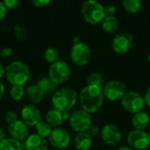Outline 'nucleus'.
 <instances>
[{
    "label": "nucleus",
    "instance_id": "f257e3e1",
    "mask_svg": "<svg viewBox=\"0 0 150 150\" xmlns=\"http://www.w3.org/2000/svg\"><path fill=\"white\" fill-rule=\"evenodd\" d=\"M104 98L102 88L88 84L80 91L78 95L82 109L90 114L96 113L101 109Z\"/></svg>",
    "mask_w": 150,
    "mask_h": 150
},
{
    "label": "nucleus",
    "instance_id": "f03ea898",
    "mask_svg": "<svg viewBox=\"0 0 150 150\" xmlns=\"http://www.w3.org/2000/svg\"><path fill=\"white\" fill-rule=\"evenodd\" d=\"M31 76L27 64L21 61H13L5 67V78L11 85L25 84Z\"/></svg>",
    "mask_w": 150,
    "mask_h": 150
},
{
    "label": "nucleus",
    "instance_id": "7ed1b4c3",
    "mask_svg": "<svg viewBox=\"0 0 150 150\" xmlns=\"http://www.w3.org/2000/svg\"><path fill=\"white\" fill-rule=\"evenodd\" d=\"M76 91L69 87L57 89L52 96L53 108L60 112H70L77 101Z\"/></svg>",
    "mask_w": 150,
    "mask_h": 150
},
{
    "label": "nucleus",
    "instance_id": "20e7f679",
    "mask_svg": "<svg viewBox=\"0 0 150 150\" xmlns=\"http://www.w3.org/2000/svg\"><path fill=\"white\" fill-rule=\"evenodd\" d=\"M81 12L83 19L91 25L101 24L105 17L104 6L96 0H88L82 5Z\"/></svg>",
    "mask_w": 150,
    "mask_h": 150
},
{
    "label": "nucleus",
    "instance_id": "39448f33",
    "mask_svg": "<svg viewBox=\"0 0 150 150\" xmlns=\"http://www.w3.org/2000/svg\"><path fill=\"white\" fill-rule=\"evenodd\" d=\"M70 67L64 61H57L50 64L48 68V77L57 85L67 82L70 76Z\"/></svg>",
    "mask_w": 150,
    "mask_h": 150
},
{
    "label": "nucleus",
    "instance_id": "423d86ee",
    "mask_svg": "<svg viewBox=\"0 0 150 150\" xmlns=\"http://www.w3.org/2000/svg\"><path fill=\"white\" fill-rule=\"evenodd\" d=\"M69 123L70 127L77 134L87 132L92 124L91 114L83 109L73 112L69 117Z\"/></svg>",
    "mask_w": 150,
    "mask_h": 150
},
{
    "label": "nucleus",
    "instance_id": "0eeeda50",
    "mask_svg": "<svg viewBox=\"0 0 150 150\" xmlns=\"http://www.w3.org/2000/svg\"><path fill=\"white\" fill-rule=\"evenodd\" d=\"M91 56V50L88 44L80 41L76 44H73L70 49L71 62L79 67L86 65Z\"/></svg>",
    "mask_w": 150,
    "mask_h": 150
},
{
    "label": "nucleus",
    "instance_id": "6e6552de",
    "mask_svg": "<svg viewBox=\"0 0 150 150\" xmlns=\"http://www.w3.org/2000/svg\"><path fill=\"white\" fill-rule=\"evenodd\" d=\"M123 108L131 113H138L144 111L145 102L143 96L136 91H127L121 99Z\"/></svg>",
    "mask_w": 150,
    "mask_h": 150
},
{
    "label": "nucleus",
    "instance_id": "1a4fd4ad",
    "mask_svg": "<svg viewBox=\"0 0 150 150\" xmlns=\"http://www.w3.org/2000/svg\"><path fill=\"white\" fill-rule=\"evenodd\" d=\"M102 90L104 97L111 101L122 99L127 92L125 83L119 80H111L105 83Z\"/></svg>",
    "mask_w": 150,
    "mask_h": 150
},
{
    "label": "nucleus",
    "instance_id": "9d476101",
    "mask_svg": "<svg viewBox=\"0 0 150 150\" xmlns=\"http://www.w3.org/2000/svg\"><path fill=\"white\" fill-rule=\"evenodd\" d=\"M128 146L137 150L146 149L150 145V140L148 133L143 130H132L128 133L127 138Z\"/></svg>",
    "mask_w": 150,
    "mask_h": 150
},
{
    "label": "nucleus",
    "instance_id": "9b49d317",
    "mask_svg": "<svg viewBox=\"0 0 150 150\" xmlns=\"http://www.w3.org/2000/svg\"><path fill=\"white\" fill-rule=\"evenodd\" d=\"M71 138L69 133L62 127L54 128L48 137V142L51 146L58 149H66L70 143Z\"/></svg>",
    "mask_w": 150,
    "mask_h": 150
},
{
    "label": "nucleus",
    "instance_id": "f8f14e48",
    "mask_svg": "<svg viewBox=\"0 0 150 150\" xmlns=\"http://www.w3.org/2000/svg\"><path fill=\"white\" fill-rule=\"evenodd\" d=\"M133 41L134 38L131 33L122 32L113 38L112 41V47L117 54H126L131 49Z\"/></svg>",
    "mask_w": 150,
    "mask_h": 150
},
{
    "label": "nucleus",
    "instance_id": "ddd939ff",
    "mask_svg": "<svg viewBox=\"0 0 150 150\" xmlns=\"http://www.w3.org/2000/svg\"><path fill=\"white\" fill-rule=\"evenodd\" d=\"M21 120L27 127H35L41 120L40 109L33 104L26 105L21 109Z\"/></svg>",
    "mask_w": 150,
    "mask_h": 150
},
{
    "label": "nucleus",
    "instance_id": "4468645a",
    "mask_svg": "<svg viewBox=\"0 0 150 150\" xmlns=\"http://www.w3.org/2000/svg\"><path fill=\"white\" fill-rule=\"evenodd\" d=\"M100 134L103 142L111 146L119 144L122 138L120 129L113 124H107L104 126Z\"/></svg>",
    "mask_w": 150,
    "mask_h": 150
},
{
    "label": "nucleus",
    "instance_id": "2eb2a0df",
    "mask_svg": "<svg viewBox=\"0 0 150 150\" xmlns=\"http://www.w3.org/2000/svg\"><path fill=\"white\" fill-rule=\"evenodd\" d=\"M8 133L11 138L19 142H25L29 136L28 127L21 120H18L16 122L9 125Z\"/></svg>",
    "mask_w": 150,
    "mask_h": 150
},
{
    "label": "nucleus",
    "instance_id": "dca6fc26",
    "mask_svg": "<svg viewBox=\"0 0 150 150\" xmlns=\"http://www.w3.org/2000/svg\"><path fill=\"white\" fill-rule=\"evenodd\" d=\"M25 146L26 150H47L48 142L38 134H31L25 141Z\"/></svg>",
    "mask_w": 150,
    "mask_h": 150
},
{
    "label": "nucleus",
    "instance_id": "f3484780",
    "mask_svg": "<svg viewBox=\"0 0 150 150\" xmlns=\"http://www.w3.org/2000/svg\"><path fill=\"white\" fill-rule=\"evenodd\" d=\"M74 146L77 150H89L92 146V137L86 132L78 133L74 138Z\"/></svg>",
    "mask_w": 150,
    "mask_h": 150
},
{
    "label": "nucleus",
    "instance_id": "a211bd4d",
    "mask_svg": "<svg viewBox=\"0 0 150 150\" xmlns=\"http://www.w3.org/2000/svg\"><path fill=\"white\" fill-rule=\"evenodd\" d=\"M36 84L40 89L44 96L46 95H53L57 91V84L54 83L48 76H42L38 79Z\"/></svg>",
    "mask_w": 150,
    "mask_h": 150
},
{
    "label": "nucleus",
    "instance_id": "6ab92c4d",
    "mask_svg": "<svg viewBox=\"0 0 150 150\" xmlns=\"http://www.w3.org/2000/svg\"><path fill=\"white\" fill-rule=\"evenodd\" d=\"M45 121L54 129V128H58L62 126L63 123V118L62 115V112L58 110L55 109H51L47 111L45 116Z\"/></svg>",
    "mask_w": 150,
    "mask_h": 150
},
{
    "label": "nucleus",
    "instance_id": "aec40b11",
    "mask_svg": "<svg viewBox=\"0 0 150 150\" xmlns=\"http://www.w3.org/2000/svg\"><path fill=\"white\" fill-rule=\"evenodd\" d=\"M149 115L144 111L134 114V117L132 119V124L136 130H144L149 127Z\"/></svg>",
    "mask_w": 150,
    "mask_h": 150
},
{
    "label": "nucleus",
    "instance_id": "412c9836",
    "mask_svg": "<svg viewBox=\"0 0 150 150\" xmlns=\"http://www.w3.org/2000/svg\"><path fill=\"white\" fill-rule=\"evenodd\" d=\"M25 96L33 104L40 103L45 97L36 83H32L25 89Z\"/></svg>",
    "mask_w": 150,
    "mask_h": 150
},
{
    "label": "nucleus",
    "instance_id": "4be33fe9",
    "mask_svg": "<svg viewBox=\"0 0 150 150\" xmlns=\"http://www.w3.org/2000/svg\"><path fill=\"white\" fill-rule=\"evenodd\" d=\"M102 28L105 32L109 33H115L119 28V21L115 16H105L103 19L102 23Z\"/></svg>",
    "mask_w": 150,
    "mask_h": 150
},
{
    "label": "nucleus",
    "instance_id": "5701e85b",
    "mask_svg": "<svg viewBox=\"0 0 150 150\" xmlns=\"http://www.w3.org/2000/svg\"><path fill=\"white\" fill-rule=\"evenodd\" d=\"M122 5L127 13L136 14L141 11L142 3L141 0H124L122 2Z\"/></svg>",
    "mask_w": 150,
    "mask_h": 150
},
{
    "label": "nucleus",
    "instance_id": "b1692460",
    "mask_svg": "<svg viewBox=\"0 0 150 150\" xmlns=\"http://www.w3.org/2000/svg\"><path fill=\"white\" fill-rule=\"evenodd\" d=\"M87 83L88 85L103 88V86L105 85V76L102 73L92 72L87 76Z\"/></svg>",
    "mask_w": 150,
    "mask_h": 150
},
{
    "label": "nucleus",
    "instance_id": "393cba45",
    "mask_svg": "<svg viewBox=\"0 0 150 150\" xmlns=\"http://www.w3.org/2000/svg\"><path fill=\"white\" fill-rule=\"evenodd\" d=\"M0 150H22V145L21 142L6 137L0 142Z\"/></svg>",
    "mask_w": 150,
    "mask_h": 150
},
{
    "label": "nucleus",
    "instance_id": "a878e982",
    "mask_svg": "<svg viewBox=\"0 0 150 150\" xmlns=\"http://www.w3.org/2000/svg\"><path fill=\"white\" fill-rule=\"evenodd\" d=\"M35 131H36V134H38L39 136L42 137V138H48L53 128L45 121V120H40L35 127Z\"/></svg>",
    "mask_w": 150,
    "mask_h": 150
},
{
    "label": "nucleus",
    "instance_id": "bb28decb",
    "mask_svg": "<svg viewBox=\"0 0 150 150\" xmlns=\"http://www.w3.org/2000/svg\"><path fill=\"white\" fill-rule=\"evenodd\" d=\"M59 56H60L59 51L54 47H48L46 48L44 52V58L50 64H53L57 61H59Z\"/></svg>",
    "mask_w": 150,
    "mask_h": 150
},
{
    "label": "nucleus",
    "instance_id": "cd10ccee",
    "mask_svg": "<svg viewBox=\"0 0 150 150\" xmlns=\"http://www.w3.org/2000/svg\"><path fill=\"white\" fill-rule=\"evenodd\" d=\"M25 95V90L20 85H12L10 90V97L14 101L21 100Z\"/></svg>",
    "mask_w": 150,
    "mask_h": 150
},
{
    "label": "nucleus",
    "instance_id": "c85d7f7f",
    "mask_svg": "<svg viewBox=\"0 0 150 150\" xmlns=\"http://www.w3.org/2000/svg\"><path fill=\"white\" fill-rule=\"evenodd\" d=\"M14 33H15V36L16 38L22 41V40H25L26 38H27V35H28V32H27V29L26 27L24 25H21V24H18L14 26Z\"/></svg>",
    "mask_w": 150,
    "mask_h": 150
},
{
    "label": "nucleus",
    "instance_id": "c756f323",
    "mask_svg": "<svg viewBox=\"0 0 150 150\" xmlns=\"http://www.w3.org/2000/svg\"><path fill=\"white\" fill-rule=\"evenodd\" d=\"M18 120V115L15 112L13 111H8L6 113H5V121L11 125L14 122H16Z\"/></svg>",
    "mask_w": 150,
    "mask_h": 150
},
{
    "label": "nucleus",
    "instance_id": "7c9ffc66",
    "mask_svg": "<svg viewBox=\"0 0 150 150\" xmlns=\"http://www.w3.org/2000/svg\"><path fill=\"white\" fill-rule=\"evenodd\" d=\"M3 4L7 10H14L18 6L19 1L18 0H4Z\"/></svg>",
    "mask_w": 150,
    "mask_h": 150
},
{
    "label": "nucleus",
    "instance_id": "2f4dec72",
    "mask_svg": "<svg viewBox=\"0 0 150 150\" xmlns=\"http://www.w3.org/2000/svg\"><path fill=\"white\" fill-rule=\"evenodd\" d=\"M104 11L105 16H114L116 12V7L112 4H108L106 6H104Z\"/></svg>",
    "mask_w": 150,
    "mask_h": 150
},
{
    "label": "nucleus",
    "instance_id": "473e14b6",
    "mask_svg": "<svg viewBox=\"0 0 150 150\" xmlns=\"http://www.w3.org/2000/svg\"><path fill=\"white\" fill-rule=\"evenodd\" d=\"M12 54H13V48L11 47H5L2 48L0 51V55L4 58L10 57Z\"/></svg>",
    "mask_w": 150,
    "mask_h": 150
},
{
    "label": "nucleus",
    "instance_id": "72a5a7b5",
    "mask_svg": "<svg viewBox=\"0 0 150 150\" xmlns=\"http://www.w3.org/2000/svg\"><path fill=\"white\" fill-rule=\"evenodd\" d=\"M32 4L37 8H43L48 5L50 4V1L49 0H33Z\"/></svg>",
    "mask_w": 150,
    "mask_h": 150
},
{
    "label": "nucleus",
    "instance_id": "f704fd0d",
    "mask_svg": "<svg viewBox=\"0 0 150 150\" xmlns=\"http://www.w3.org/2000/svg\"><path fill=\"white\" fill-rule=\"evenodd\" d=\"M98 132H99V128H98V126H96V125L91 124V126L89 127V129L87 130V132H86V133H87L90 136L93 137V136H96V135L98 134Z\"/></svg>",
    "mask_w": 150,
    "mask_h": 150
},
{
    "label": "nucleus",
    "instance_id": "c9c22d12",
    "mask_svg": "<svg viewBox=\"0 0 150 150\" xmlns=\"http://www.w3.org/2000/svg\"><path fill=\"white\" fill-rule=\"evenodd\" d=\"M143 98H144L145 105L150 107V88H149V89L146 91V92H145V94H144V96H143Z\"/></svg>",
    "mask_w": 150,
    "mask_h": 150
},
{
    "label": "nucleus",
    "instance_id": "e433bc0d",
    "mask_svg": "<svg viewBox=\"0 0 150 150\" xmlns=\"http://www.w3.org/2000/svg\"><path fill=\"white\" fill-rule=\"evenodd\" d=\"M6 11H7V9L4 5L3 2H0V20L3 19L6 16Z\"/></svg>",
    "mask_w": 150,
    "mask_h": 150
},
{
    "label": "nucleus",
    "instance_id": "4c0bfd02",
    "mask_svg": "<svg viewBox=\"0 0 150 150\" xmlns=\"http://www.w3.org/2000/svg\"><path fill=\"white\" fill-rule=\"evenodd\" d=\"M4 95V85L0 80V100L3 98Z\"/></svg>",
    "mask_w": 150,
    "mask_h": 150
},
{
    "label": "nucleus",
    "instance_id": "58836bf2",
    "mask_svg": "<svg viewBox=\"0 0 150 150\" xmlns=\"http://www.w3.org/2000/svg\"><path fill=\"white\" fill-rule=\"evenodd\" d=\"M4 76H5V67H4L0 63V79L3 78Z\"/></svg>",
    "mask_w": 150,
    "mask_h": 150
},
{
    "label": "nucleus",
    "instance_id": "ea45409f",
    "mask_svg": "<svg viewBox=\"0 0 150 150\" xmlns=\"http://www.w3.org/2000/svg\"><path fill=\"white\" fill-rule=\"evenodd\" d=\"M5 138H6L5 132L4 131V129H3V128H1V127H0V142H1L2 141H4Z\"/></svg>",
    "mask_w": 150,
    "mask_h": 150
},
{
    "label": "nucleus",
    "instance_id": "a19ab883",
    "mask_svg": "<svg viewBox=\"0 0 150 150\" xmlns=\"http://www.w3.org/2000/svg\"><path fill=\"white\" fill-rule=\"evenodd\" d=\"M118 150H134V149H132L131 147H129V146H127V145H123V146H121V147H120L119 148V149Z\"/></svg>",
    "mask_w": 150,
    "mask_h": 150
},
{
    "label": "nucleus",
    "instance_id": "79ce46f5",
    "mask_svg": "<svg viewBox=\"0 0 150 150\" xmlns=\"http://www.w3.org/2000/svg\"><path fill=\"white\" fill-rule=\"evenodd\" d=\"M81 40H80V39H79V37H74L73 38V44H76V43H78V42H80Z\"/></svg>",
    "mask_w": 150,
    "mask_h": 150
},
{
    "label": "nucleus",
    "instance_id": "37998d69",
    "mask_svg": "<svg viewBox=\"0 0 150 150\" xmlns=\"http://www.w3.org/2000/svg\"><path fill=\"white\" fill-rule=\"evenodd\" d=\"M148 59H149V62L150 63V53L149 54V56H148Z\"/></svg>",
    "mask_w": 150,
    "mask_h": 150
},
{
    "label": "nucleus",
    "instance_id": "c03bdc74",
    "mask_svg": "<svg viewBox=\"0 0 150 150\" xmlns=\"http://www.w3.org/2000/svg\"><path fill=\"white\" fill-rule=\"evenodd\" d=\"M148 134H149V140H150V130H149V132L148 133Z\"/></svg>",
    "mask_w": 150,
    "mask_h": 150
}]
</instances>
